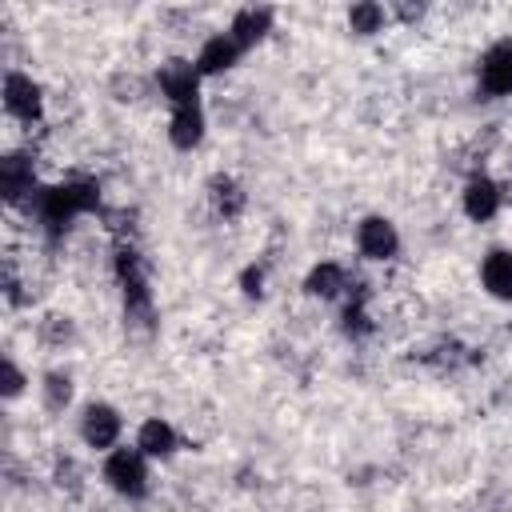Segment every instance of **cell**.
I'll return each instance as SVG.
<instances>
[{
	"mask_svg": "<svg viewBox=\"0 0 512 512\" xmlns=\"http://www.w3.org/2000/svg\"><path fill=\"white\" fill-rule=\"evenodd\" d=\"M4 112L12 120L28 124V128L44 120V88L28 72H20V68H8L4 72Z\"/></svg>",
	"mask_w": 512,
	"mask_h": 512,
	"instance_id": "cell-3",
	"label": "cell"
},
{
	"mask_svg": "<svg viewBox=\"0 0 512 512\" xmlns=\"http://www.w3.org/2000/svg\"><path fill=\"white\" fill-rule=\"evenodd\" d=\"M396 12H400L404 20H420V16H424V8H420V4H416V8H412V4H400Z\"/></svg>",
	"mask_w": 512,
	"mask_h": 512,
	"instance_id": "cell-24",
	"label": "cell"
},
{
	"mask_svg": "<svg viewBox=\"0 0 512 512\" xmlns=\"http://www.w3.org/2000/svg\"><path fill=\"white\" fill-rule=\"evenodd\" d=\"M24 384H28V376L20 372V364H16L12 356H4V380H0V392H4V400H16V396L24 392Z\"/></svg>",
	"mask_w": 512,
	"mask_h": 512,
	"instance_id": "cell-20",
	"label": "cell"
},
{
	"mask_svg": "<svg viewBox=\"0 0 512 512\" xmlns=\"http://www.w3.org/2000/svg\"><path fill=\"white\" fill-rule=\"evenodd\" d=\"M508 172H512V164H508Z\"/></svg>",
	"mask_w": 512,
	"mask_h": 512,
	"instance_id": "cell-25",
	"label": "cell"
},
{
	"mask_svg": "<svg viewBox=\"0 0 512 512\" xmlns=\"http://www.w3.org/2000/svg\"><path fill=\"white\" fill-rule=\"evenodd\" d=\"M200 68H196V60H184V56H172V60H164L160 68H156V88H160V96L172 104V108H180V104H200L196 96H200Z\"/></svg>",
	"mask_w": 512,
	"mask_h": 512,
	"instance_id": "cell-4",
	"label": "cell"
},
{
	"mask_svg": "<svg viewBox=\"0 0 512 512\" xmlns=\"http://www.w3.org/2000/svg\"><path fill=\"white\" fill-rule=\"evenodd\" d=\"M240 288H244L248 296H264V268H260V264H248L244 276H240Z\"/></svg>",
	"mask_w": 512,
	"mask_h": 512,
	"instance_id": "cell-21",
	"label": "cell"
},
{
	"mask_svg": "<svg viewBox=\"0 0 512 512\" xmlns=\"http://www.w3.org/2000/svg\"><path fill=\"white\" fill-rule=\"evenodd\" d=\"M480 284L492 300H512V252L508 248H492L480 260Z\"/></svg>",
	"mask_w": 512,
	"mask_h": 512,
	"instance_id": "cell-14",
	"label": "cell"
},
{
	"mask_svg": "<svg viewBox=\"0 0 512 512\" xmlns=\"http://www.w3.org/2000/svg\"><path fill=\"white\" fill-rule=\"evenodd\" d=\"M0 192L8 204H28L36 196V164L24 152H4L0 160Z\"/></svg>",
	"mask_w": 512,
	"mask_h": 512,
	"instance_id": "cell-7",
	"label": "cell"
},
{
	"mask_svg": "<svg viewBox=\"0 0 512 512\" xmlns=\"http://www.w3.org/2000/svg\"><path fill=\"white\" fill-rule=\"evenodd\" d=\"M112 92H116V100H136V92H140V76L120 72V76L112 80Z\"/></svg>",
	"mask_w": 512,
	"mask_h": 512,
	"instance_id": "cell-22",
	"label": "cell"
},
{
	"mask_svg": "<svg viewBox=\"0 0 512 512\" xmlns=\"http://www.w3.org/2000/svg\"><path fill=\"white\" fill-rule=\"evenodd\" d=\"M352 288V276L340 260H316L304 276V292L316 296V300H336V296H348Z\"/></svg>",
	"mask_w": 512,
	"mask_h": 512,
	"instance_id": "cell-10",
	"label": "cell"
},
{
	"mask_svg": "<svg viewBox=\"0 0 512 512\" xmlns=\"http://www.w3.org/2000/svg\"><path fill=\"white\" fill-rule=\"evenodd\" d=\"M168 140H172V148L192 152V148L204 140V108H200V104H180V108H172V116H168Z\"/></svg>",
	"mask_w": 512,
	"mask_h": 512,
	"instance_id": "cell-13",
	"label": "cell"
},
{
	"mask_svg": "<svg viewBox=\"0 0 512 512\" xmlns=\"http://www.w3.org/2000/svg\"><path fill=\"white\" fill-rule=\"evenodd\" d=\"M272 32V8H256V4H248V8H240L236 16H232V24H228V36L240 44V48H252V44H260L264 36Z\"/></svg>",
	"mask_w": 512,
	"mask_h": 512,
	"instance_id": "cell-15",
	"label": "cell"
},
{
	"mask_svg": "<svg viewBox=\"0 0 512 512\" xmlns=\"http://www.w3.org/2000/svg\"><path fill=\"white\" fill-rule=\"evenodd\" d=\"M356 248H360L364 260L384 264V260H392L400 252V232H396V224L388 216H364L356 224Z\"/></svg>",
	"mask_w": 512,
	"mask_h": 512,
	"instance_id": "cell-6",
	"label": "cell"
},
{
	"mask_svg": "<svg viewBox=\"0 0 512 512\" xmlns=\"http://www.w3.org/2000/svg\"><path fill=\"white\" fill-rule=\"evenodd\" d=\"M240 44L228 36V32H212L204 44H200V52H196V68H200V76H220V72H228L236 60H240Z\"/></svg>",
	"mask_w": 512,
	"mask_h": 512,
	"instance_id": "cell-11",
	"label": "cell"
},
{
	"mask_svg": "<svg viewBox=\"0 0 512 512\" xmlns=\"http://www.w3.org/2000/svg\"><path fill=\"white\" fill-rule=\"evenodd\" d=\"M136 448H140L148 460H168V456L180 448V436H176V428H172L164 416H148V420L136 428Z\"/></svg>",
	"mask_w": 512,
	"mask_h": 512,
	"instance_id": "cell-12",
	"label": "cell"
},
{
	"mask_svg": "<svg viewBox=\"0 0 512 512\" xmlns=\"http://www.w3.org/2000/svg\"><path fill=\"white\" fill-rule=\"evenodd\" d=\"M40 396H44L48 412H64L72 404V376L68 372H48L44 384H40Z\"/></svg>",
	"mask_w": 512,
	"mask_h": 512,
	"instance_id": "cell-19",
	"label": "cell"
},
{
	"mask_svg": "<svg viewBox=\"0 0 512 512\" xmlns=\"http://www.w3.org/2000/svg\"><path fill=\"white\" fill-rule=\"evenodd\" d=\"M384 24H388V12L376 0H364V4H352L348 8V28L356 36H376V32H384Z\"/></svg>",
	"mask_w": 512,
	"mask_h": 512,
	"instance_id": "cell-17",
	"label": "cell"
},
{
	"mask_svg": "<svg viewBox=\"0 0 512 512\" xmlns=\"http://www.w3.org/2000/svg\"><path fill=\"white\" fill-rule=\"evenodd\" d=\"M480 88L484 96H512V40H496L480 56Z\"/></svg>",
	"mask_w": 512,
	"mask_h": 512,
	"instance_id": "cell-8",
	"label": "cell"
},
{
	"mask_svg": "<svg viewBox=\"0 0 512 512\" xmlns=\"http://www.w3.org/2000/svg\"><path fill=\"white\" fill-rule=\"evenodd\" d=\"M508 328H512V324H508Z\"/></svg>",
	"mask_w": 512,
	"mask_h": 512,
	"instance_id": "cell-26",
	"label": "cell"
},
{
	"mask_svg": "<svg viewBox=\"0 0 512 512\" xmlns=\"http://www.w3.org/2000/svg\"><path fill=\"white\" fill-rule=\"evenodd\" d=\"M120 432H124V420H120V412L112 404H100L96 400V404L84 408V416H80V440L88 448L112 452V448H120Z\"/></svg>",
	"mask_w": 512,
	"mask_h": 512,
	"instance_id": "cell-5",
	"label": "cell"
},
{
	"mask_svg": "<svg viewBox=\"0 0 512 512\" xmlns=\"http://www.w3.org/2000/svg\"><path fill=\"white\" fill-rule=\"evenodd\" d=\"M104 484L128 500H140L148 492V456L132 444V448H112L104 456V468H100Z\"/></svg>",
	"mask_w": 512,
	"mask_h": 512,
	"instance_id": "cell-2",
	"label": "cell"
},
{
	"mask_svg": "<svg viewBox=\"0 0 512 512\" xmlns=\"http://www.w3.org/2000/svg\"><path fill=\"white\" fill-rule=\"evenodd\" d=\"M36 336H40V344H48V348H64V344L76 340V324H72V316L52 312V316H44V320L36 324Z\"/></svg>",
	"mask_w": 512,
	"mask_h": 512,
	"instance_id": "cell-18",
	"label": "cell"
},
{
	"mask_svg": "<svg viewBox=\"0 0 512 512\" xmlns=\"http://www.w3.org/2000/svg\"><path fill=\"white\" fill-rule=\"evenodd\" d=\"M96 208H100V188L92 180H60V184L36 188V196L28 200V212L48 236H60L76 216H88Z\"/></svg>",
	"mask_w": 512,
	"mask_h": 512,
	"instance_id": "cell-1",
	"label": "cell"
},
{
	"mask_svg": "<svg viewBox=\"0 0 512 512\" xmlns=\"http://www.w3.org/2000/svg\"><path fill=\"white\" fill-rule=\"evenodd\" d=\"M56 484H60V488H68V492H76V488H80V472H76V464H72V460L56 464Z\"/></svg>",
	"mask_w": 512,
	"mask_h": 512,
	"instance_id": "cell-23",
	"label": "cell"
},
{
	"mask_svg": "<svg viewBox=\"0 0 512 512\" xmlns=\"http://www.w3.org/2000/svg\"><path fill=\"white\" fill-rule=\"evenodd\" d=\"M500 204H504V192H500V184L492 176H472L464 184V192H460V208L476 224H488L500 212Z\"/></svg>",
	"mask_w": 512,
	"mask_h": 512,
	"instance_id": "cell-9",
	"label": "cell"
},
{
	"mask_svg": "<svg viewBox=\"0 0 512 512\" xmlns=\"http://www.w3.org/2000/svg\"><path fill=\"white\" fill-rule=\"evenodd\" d=\"M208 200H212V208H216L224 220H236V216L244 212V204H248L244 188H240L232 176H212V180H208Z\"/></svg>",
	"mask_w": 512,
	"mask_h": 512,
	"instance_id": "cell-16",
	"label": "cell"
}]
</instances>
